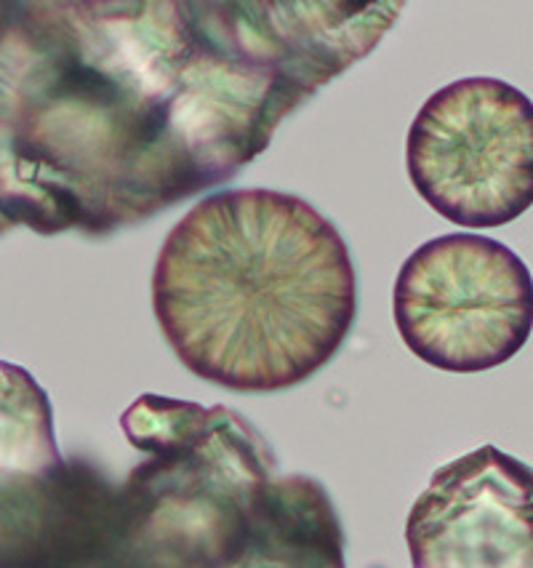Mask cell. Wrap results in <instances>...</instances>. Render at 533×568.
Segmentation results:
<instances>
[{
  "instance_id": "cell-1",
  "label": "cell",
  "mask_w": 533,
  "mask_h": 568,
  "mask_svg": "<svg viewBox=\"0 0 533 568\" xmlns=\"http://www.w3.org/2000/svg\"><path fill=\"white\" fill-rule=\"evenodd\" d=\"M406 3L9 0L3 233L102 237L233 180Z\"/></svg>"
},
{
  "instance_id": "cell-2",
  "label": "cell",
  "mask_w": 533,
  "mask_h": 568,
  "mask_svg": "<svg viewBox=\"0 0 533 568\" xmlns=\"http://www.w3.org/2000/svg\"><path fill=\"white\" fill-rule=\"evenodd\" d=\"M153 310L197 379L280 393L337 358L358 313V281L345 237L312 203L280 190H222L163 241Z\"/></svg>"
},
{
  "instance_id": "cell-3",
  "label": "cell",
  "mask_w": 533,
  "mask_h": 568,
  "mask_svg": "<svg viewBox=\"0 0 533 568\" xmlns=\"http://www.w3.org/2000/svg\"><path fill=\"white\" fill-rule=\"evenodd\" d=\"M400 339L427 366L480 374L510 363L533 334V275L504 243L451 233L421 243L392 292Z\"/></svg>"
},
{
  "instance_id": "cell-4",
  "label": "cell",
  "mask_w": 533,
  "mask_h": 568,
  "mask_svg": "<svg viewBox=\"0 0 533 568\" xmlns=\"http://www.w3.org/2000/svg\"><path fill=\"white\" fill-rule=\"evenodd\" d=\"M413 190L459 227L489 230L533 206V102L499 78H462L421 104L406 136Z\"/></svg>"
},
{
  "instance_id": "cell-5",
  "label": "cell",
  "mask_w": 533,
  "mask_h": 568,
  "mask_svg": "<svg viewBox=\"0 0 533 568\" xmlns=\"http://www.w3.org/2000/svg\"><path fill=\"white\" fill-rule=\"evenodd\" d=\"M413 568H533V467L485 444L432 473L406 518Z\"/></svg>"
},
{
  "instance_id": "cell-6",
  "label": "cell",
  "mask_w": 533,
  "mask_h": 568,
  "mask_svg": "<svg viewBox=\"0 0 533 568\" xmlns=\"http://www.w3.org/2000/svg\"><path fill=\"white\" fill-rule=\"evenodd\" d=\"M0 568H142L123 491L83 462L3 475Z\"/></svg>"
},
{
  "instance_id": "cell-7",
  "label": "cell",
  "mask_w": 533,
  "mask_h": 568,
  "mask_svg": "<svg viewBox=\"0 0 533 568\" xmlns=\"http://www.w3.org/2000/svg\"><path fill=\"white\" fill-rule=\"evenodd\" d=\"M219 568H347L345 528L326 486L309 475L273 478L254 534Z\"/></svg>"
},
{
  "instance_id": "cell-8",
  "label": "cell",
  "mask_w": 533,
  "mask_h": 568,
  "mask_svg": "<svg viewBox=\"0 0 533 568\" xmlns=\"http://www.w3.org/2000/svg\"><path fill=\"white\" fill-rule=\"evenodd\" d=\"M0 448H3L0 452L3 475L41 473L62 459L54 440L49 395L24 368L9 361H3V446Z\"/></svg>"
}]
</instances>
